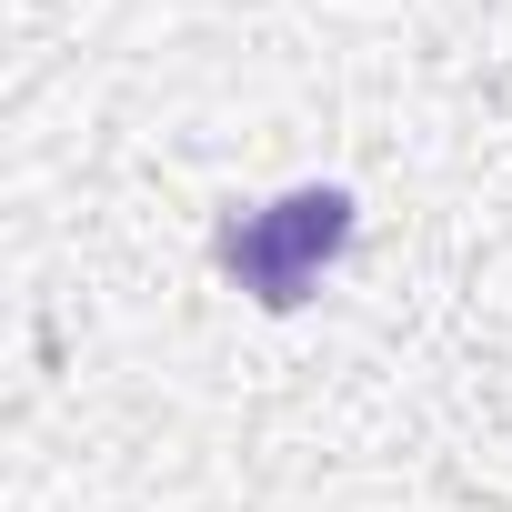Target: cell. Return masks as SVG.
<instances>
[{
	"mask_svg": "<svg viewBox=\"0 0 512 512\" xmlns=\"http://www.w3.org/2000/svg\"><path fill=\"white\" fill-rule=\"evenodd\" d=\"M342 251H352V191L342 181H302V191H282L262 211H221V231H211L221 282L251 292L262 312H302L312 282L342 262Z\"/></svg>",
	"mask_w": 512,
	"mask_h": 512,
	"instance_id": "1",
	"label": "cell"
}]
</instances>
